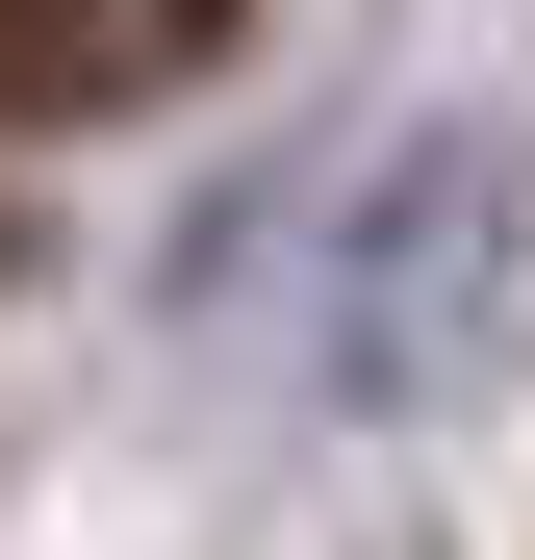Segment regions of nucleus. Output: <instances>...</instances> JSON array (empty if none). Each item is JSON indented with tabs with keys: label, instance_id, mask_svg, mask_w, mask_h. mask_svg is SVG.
Wrapping results in <instances>:
<instances>
[{
	"label": "nucleus",
	"instance_id": "f257e3e1",
	"mask_svg": "<svg viewBox=\"0 0 535 560\" xmlns=\"http://www.w3.org/2000/svg\"><path fill=\"white\" fill-rule=\"evenodd\" d=\"M255 0H0V128H128L178 77H230Z\"/></svg>",
	"mask_w": 535,
	"mask_h": 560
}]
</instances>
